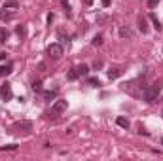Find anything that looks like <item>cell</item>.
Wrapping results in <instances>:
<instances>
[{
	"instance_id": "obj_1",
	"label": "cell",
	"mask_w": 163,
	"mask_h": 161,
	"mask_svg": "<svg viewBox=\"0 0 163 161\" xmlns=\"http://www.w3.org/2000/svg\"><path fill=\"white\" fill-rule=\"evenodd\" d=\"M159 91H161V82H155V83H152V85L144 91V101H146V102H154L155 99H158Z\"/></svg>"
},
{
	"instance_id": "obj_2",
	"label": "cell",
	"mask_w": 163,
	"mask_h": 161,
	"mask_svg": "<svg viewBox=\"0 0 163 161\" xmlns=\"http://www.w3.org/2000/svg\"><path fill=\"white\" fill-rule=\"evenodd\" d=\"M47 57H51L53 61H57L63 57V46L59 44H51V46H47Z\"/></svg>"
},
{
	"instance_id": "obj_3",
	"label": "cell",
	"mask_w": 163,
	"mask_h": 161,
	"mask_svg": "<svg viewBox=\"0 0 163 161\" xmlns=\"http://www.w3.org/2000/svg\"><path fill=\"white\" fill-rule=\"evenodd\" d=\"M11 97H13V93H11V85H10L8 82L2 83V85H0V99H2V101H10Z\"/></svg>"
},
{
	"instance_id": "obj_4",
	"label": "cell",
	"mask_w": 163,
	"mask_h": 161,
	"mask_svg": "<svg viewBox=\"0 0 163 161\" xmlns=\"http://www.w3.org/2000/svg\"><path fill=\"white\" fill-rule=\"evenodd\" d=\"M67 106H68V102H67L65 99H59V101H55V102H53L51 112H53V114H63V112L67 110Z\"/></svg>"
},
{
	"instance_id": "obj_5",
	"label": "cell",
	"mask_w": 163,
	"mask_h": 161,
	"mask_svg": "<svg viewBox=\"0 0 163 161\" xmlns=\"http://www.w3.org/2000/svg\"><path fill=\"white\" fill-rule=\"evenodd\" d=\"M19 8V0H6L2 4V10H17Z\"/></svg>"
},
{
	"instance_id": "obj_6",
	"label": "cell",
	"mask_w": 163,
	"mask_h": 161,
	"mask_svg": "<svg viewBox=\"0 0 163 161\" xmlns=\"http://www.w3.org/2000/svg\"><path fill=\"white\" fill-rule=\"evenodd\" d=\"M13 129H23L25 133H29L32 129V125H31V121H19V123L13 125Z\"/></svg>"
},
{
	"instance_id": "obj_7",
	"label": "cell",
	"mask_w": 163,
	"mask_h": 161,
	"mask_svg": "<svg viewBox=\"0 0 163 161\" xmlns=\"http://www.w3.org/2000/svg\"><path fill=\"white\" fill-rule=\"evenodd\" d=\"M122 68H110V70H108V78L110 80H116V78H119V76H122Z\"/></svg>"
},
{
	"instance_id": "obj_8",
	"label": "cell",
	"mask_w": 163,
	"mask_h": 161,
	"mask_svg": "<svg viewBox=\"0 0 163 161\" xmlns=\"http://www.w3.org/2000/svg\"><path fill=\"white\" fill-rule=\"evenodd\" d=\"M76 72H78V76H87L89 66L87 65H80V66H76Z\"/></svg>"
},
{
	"instance_id": "obj_9",
	"label": "cell",
	"mask_w": 163,
	"mask_h": 161,
	"mask_svg": "<svg viewBox=\"0 0 163 161\" xmlns=\"http://www.w3.org/2000/svg\"><path fill=\"white\" fill-rule=\"evenodd\" d=\"M139 29H140V32H142V34L148 32V25H146V19L144 17H139Z\"/></svg>"
},
{
	"instance_id": "obj_10",
	"label": "cell",
	"mask_w": 163,
	"mask_h": 161,
	"mask_svg": "<svg viewBox=\"0 0 163 161\" xmlns=\"http://www.w3.org/2000/svg\"><path fill=\"white\" fill-rule=\"evenodd\" d=\"M11 68H13L11 63H10V65H6V66H0V76H8V74H11Z\"/></svg>"
},
{
	"instance_id": "obj_11",
	"label": "cell",
	"mask_w": 163,
	"mask_h": 161,
	"mask_svg": "<svg viewBox=\"0 0 163 161\" xmlns=\"http://www.w3.org/2000/svg\"><path fill=\"white\" fill-rule=\"evenodd\" d=\"M116 123L119 125V127H123V129H129V120H125V118H118Z\"/></svg>"
},
{
	"instance_id": "obj_12",
	"label": "cell",
	"mask_w": 163,
	"mask_h": 161,
	"mask_svg": "<svg viewBox=\"0 0 163 161\" xmlns=\"http://www.w3.org/2000/svg\"><path fill=\"white\" fill-rule=\"evenodd\" d=\"M10 38V32L8 31H4V29H0V44H4L6 40Z\"/></svg>"
},
{
	"instance_id": "obj_13",
	"label": "cell",
	"mask_w": 163,
	"mask_h": 161,
	"mask_svg": "<svg viewBox=\"0 0 163 161\" xmlns=\"http://www.w3.org/2000/svg\"><path fill=\"white\" fill-rule=\"evenodd\" d=\"M11 17H13L11 11H4V10L0 11V19H2V21H8V19H11Z\"/></svg>"
},
{
	"instance_id": "obj_14",
	"label": "cell",
	"mask_w": 163,
	"mask_h": 161,
	"mask_svg": "<svg viewBox=\"0 0 163 161\" xmlns=\"http://www.w3.org/2000/svg\"><path fill=\"white\" fill-rule=\"evenodd\" d=\"M150 19H152V23H154V27H155V31H161V23H159V19H158V17H155V15H154V13H152V15H150Z\"/></svg>"
},
{
	"instance_id": "obj_15",
	"label": "cell",
	"mask_w": 163,
	"mask_h": 161,
	"mask_svg": "<svg viewBox=\"0 0 163 161\" xmlns=\"http://www.w3.org/2000/svg\"><path fill=\"white\" fill-rule=\"evenodd\" d=\"M55 97H57L55 91H46V93H44V99H46V101H53Z\"/></svg>"
},
{
	"instance_id": "obj_16",
	"label": "cell",
	"mask_w": 163,
	"mask_h": 161,
	"mask_svg": "<svg viewBox=\"0 0 163 161\" xmlns=\"http://www.w3.org/2000/svg\"><path fill=\"white\" fill-rule=\"evenodd\" d=\"M87 85H91V87H99V85H101V82H99V78H89V80H87Z\"/></svg>"
},
{
	"instance_id": "obj_17",
	"label": "cell",
	"mask_w": 163,
	"mask_h": 161,
	"mask_svg": "<svg viewBox=\"0 0 163 161\" xmlns=\"http://www.w3.org/2000/svg\"><path fill=\"white\" fill-rule=\"evenodd\" d=\"M119 34H122L123 38H131V36H133V32H131L129 29H119Z\"/></svg>"
},
{
	"instance_id": "obj_18",
	"label": "cell",
	"mask_w": 163,
	"mask_h": 161,
	"mask_svg": "<svg viewBox=\"0 0 163 161\" xmlns=\"http://www.w3.org/2000/svg\"><path fill=\"white\" fill-rule=\"evenodd\" d=\"M32 91H36V93H42V82H34V83H32Z\"/></svg>"
},
{
	"instance_id": "obj_19",
	"label": "cell",
	"mask_w": 163,
	"mask_h": 161,
	"mask_svg": "<svg viewBox=\"0 0 163 161\" xmlns=\"http://www.w3.org/2000/svg\"><path fill=\"white\" fill-rule=\"evenodd\" d=\"M6 150H17V144H8V146H0V152H6Z\"/></svg>"
},
{
	"instance_id": "obj_20",
	"label": "cell",
	"mask_w": 163,
	"mask_h": 161,
	"mask_svg": "<svg viewBox=\"0 0 163 161\" xmlns=\"http://www.w3.org/2000/svg\"><path fill=\"white\" fill-rule=\"evenodd\" d=\"M91 44H93V46H101V44H103V36H101V34H97V36L93 38V42H91Z\"/></svg>"
},
{
	"instance_id": "obj_21",
	"label": "cell",
	"mask_w": 163,
	"mask_h": 161,
	"mask_svg": "<svg viewBox=\"0 0 163 161\" xmlns=\"http://www.w3.org/2000/svg\"><path fill=\"white\" fill-rule=\"evenodd\" d=\"M67 78H68V80H78V72H76V68H74V70H70V72L67 74Z\"/></svg>"
},
{
	"instance_id": "obj_22",
	"label": "cell",
	"mask_w": 163,
	"mask_h": 161,
	"mask_svg": "<svg viewBox=\"0 0 163 161\" xmlns=\"http://www.w3.org/2000/svg\"><path fill=\"white\" fill-rule=\"evenodd\" d=\"M15 32L19 34V36H25V34H27V31H25V27H23V25H19L17 29H15Z\"/></svg>"
},
{
	"instance_id": "obj_23",
	"label": "cell",
	"mask_w": 163,
	"mask_h": 161,
	"mask_svg": "<svg viewBox=\"0 0 163 161\" xmlns=\"http://www.w3.org/2000/svg\"><path fill=\"white\" fill-rule=\"evenodd\" d=\"M158 4H159V0H148V8H150V10H154Z\"/></svg>"
},
{
	"instance_id": "obj_24",
	"label": "cell",
	"mask_w": 163,
	"mask_h": 161,
	"mask_svg": "<svg viewBox=\"0 0 163 161\" xmlns=\"http://www.w3.org/2000/svg\"><path fill=\"white\" fill-rule=\"evenodd\" d=\"M93 66H95V70H97V68H103V61H95Z\"/></svg>"
},
{
	"instance_id": "obj_25",
	"label": "cell",
	"mask_w": 163,
	"mask_h": 161,
	"mask_svg": "<svg viewBox=\"0 0 163 161\" xmlns=\"http://www.w3.org/2000/svg\"><path fill=\"white\" fill-rule=\"evenodd\" d=\"M101 2H103L104 8H108V6H110V0H101Z\"/></svg>"
},
{
	"instance_id": "obj_26",
	"label": "cell",
	"mask_w": 163,
	"mask_h": 161,
	"mask_svg": "<svg viewBox=\"0 0 163 161\" xmlns=\"http://www.w3.org/2000/svg\"><path fill=\"white\" fill-rule=\"evenodd\" d=\"M82 2L86 4V6H91V4H93V0H82Z\"/></svg>"
},
{
	"instance_id": "obj_27",
	"label": "cell",
	"mask_w": 163,
	"mask_h": 161,
	"mask_svg": "<svg viewBox=\"0 0 163 161\" xmlns=\"http://www.w3.org/2000/svg\"><path fill=\"white\" fill-rule=\"evenodd\" d=\"M6 55H8V53H4V51H0V61H4V59H6Z\"/></svg>"
},
{
	"instance_id": "obj_28",
	"label": "cell",
	"mask_w": 163,
	"mask_h": 161,
	"mask_svg": "<svg viewBox=\"0 0 163 161\" xmlns=\"http://www.w3.org/2000/svg\"><path fill=\"white\" fill-rule=\"evenodd\" d=\"M161 144H163V140H161Z\"/></svg>"
}]
</instances>
